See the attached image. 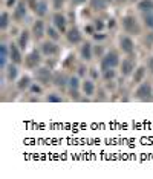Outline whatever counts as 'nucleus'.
<instances>
[{
	"label": "nucleus",
	"mask_w": 153,
	"mask_h": 179,
	"mask_svg": "<svg viewBox=\"0 0 153 179\" xmlns=\"http://www.w3.org/2000/svg\"><path fill=\"white\" fill-rule=\"evenodd\" d=\"M123 26H124V29H126L129 34H139V31H141V28H139L136 18L132 17V16H127V17L123 18Z\"/></svg>",
	"instance_id": "f257e3e1"
},
{
	"label": "nucleus",
	"mask_w": 153,
	"mask_h": 179,
	"mask_svg": "<svg viewBox=\"0 0 153 179\" xmlns=\"http://www.w3.org/2000/svg\"><path fill=\"white\" fill-rule=\"evenodd\" d=\"M118 63H119L118 55L115 54V52H109V54H106V57L103 58V69H110V68H115Z\"/></svg>",
	"instance_id": "f03ea898"
},
{
	"label": "nucleus",
	"mask_w": 153,
	"mask_h": 179,
	"mask_svg": "<svg viewBox=\"0 0 153 179\" xmlns=\"http://www.w3.org/2000/svg\"><path fill=\"white\" fill-rule=\"evenodd\" d=\"M150 95H152V87L149 84H142V86H139V89L136 90V97L141 98V100H149Z\"/></svg>",
	"instance_id": "7ed1b4c3"
},
{
	"label": "nucleus",
	"mask_w": 153,
	"mask_h": 179,
	"mask_svg": "<svg viewBox=\"0 0 153 179\" xmlns=\"http://www.w3.org/2000/svg\"><path fill=\"white\" fill-rule=\"evenodd\" d=\"M49 78H51V71H49L48 68H43V69H40V71L37 72V80L41 81L43 84H48V83H49Z\"/></svg>",
	"instance_id": "20e7f679"
},
{
	"label": "nucleus",
	"mask_w": 153,
	"mask_h": 179,
	"mask_svg": "<svg viewBox=\"0 0 153 179\" xmlns=\"http://www.w3.org/2000/svg\"><path fill=\"white\" fill-rule=\"evenodd\" d=\"M38 63H40V55H38L37 51H34V52H31V54L28 55V58H26L28 68H37Z\"/></svg>",
	"instance_id": "39448f33"
},
{
	"label": "nucleus",
	"mask_w": 153,
	"mask_h": 179,
	"mask_svg": "<svg viewBox=\"0 0 153 179\" xmlns=\"http://www.w3.org/2000/svg\"><path fill=\"white\" fill-rule=\"evenodd\" d=\"M121 48H123L124 52L132 54V52H133V41H132V38H129V37H123V38H121Z\"/></svg>",
	"instance_id": "423d86ee"
},
{
	"label": "nucleus",
	"mask_w": 153,
	"mask_h": 179,
	"mask_svg": "<svg viewBox=\"0 0 153 179\" xmlns=\"http://www.w3.org/2000/svg\"><path fill=\"white\" fill-rule=\"evenodd\" d=\"M41 49H43V54L44 55H55L58 51V48L54 45V43H49V41H46L43 46H41Z\"/></svg>",
	"instance_id": "0eeeda50"
},
{
	"label": "nucleus",
	"mask_w": 153,
	"mask_h": 179,
	"mask_svg": "<svg viewBox=\"0 0 153 179\" xmlns=\"http://www.w3.org/2000/svg\"><path fill=\"white\" fill-rule=\"evenodd\" d=\"M54 23H55V26L58 28V31H61V32L66 31V18L63 17L61 14H55L54 16Z\"/></svg>",
	"instance_id": "6e6552de"
},
{
	"label": "nucleus",
	"mask_w": 153,
	"mask_h": 179,
	"mask_svg": "<svg viewBox=\"0 0 153 179\" xmlns=\"http://www.w3.org/2000/svg\"><path fill=\"white\" fill-rule=\"evenodd\" d=\"M67 40H69L71 43H80V41H81V34H80V31H78L76 28H72V29L67 32Z\"/></svg>",
	"instance_id": "1a4fd4ad"
},
{
	"label": "nucleus",
	"mask_w": 153,
	"mask_h": 179,
	"mask_svg": "<svg viewBox=\"0 0 153 179\" xmlns=\"http://www.w3.org/2000/svg\"><path fill=\"white\" fill-rule=\"evenodd\" d=\"M32 32H34V35L35 38H41L43 34H44V26H43V21H35L34 23V26H32Z\"/></svg>",
	"instance_id": "9d476101"
},
{
	"label": "nucleus",
	"mask_w": 153,
	"mask_h": 179,
	"mask_svg": "<svg viewBox=\"0 0 153 179\" xmlns=\"http://www.w3.org/2000/svg\"><path fill=\"white\" fill-rule=\"evenodd\" d=\"M138 9L142 12H152L153 11V0H141L138 5Z\"/></svg>",
	"instance_id": "9b49d317"
},
{
	"label": "nucleus",
	"mask_w": 153,
	"mask_h": 179,
	"mask_svg": "<svg viewBox=\"0 0 153 179\" xmlns=\"http://www.w3.org/2000/svg\"><path fill=\"white\" fill-rule=\"evenodd\" d=\"M9 55H11V60H12L14 63H20V61H21V55H20L19 48H17L16 45H11V48H9Z\"/></svg>",
	"instance_id": "f8f14e48"
},
{
	"label": "nucleus",
	"mask_w": 153,
	"mask_h": 179,
	"mask_svg": "<svg viewBox=\"0 0 153 179\" xmlns=\"http://www.w3.org/2000/svg\"><path fill=\"white\" fill-rule=\"evenodd\" d=\"M133 63L130 61V60H124L123 61V64H121V72L124 73V75H130L132 71H133Z\"/></svg>",
	"instance_id": "ddd939ff"
},
{
	"label": "nucleus",
	"mask_w": 153,
	"mask_h": 179,
	"mask_svg": "<svg viewBox=\"0 0 153 179\" xmlns=\"http://www.w3.org/2000/svg\"><path fill=\"white\" fill-rule=\"evenodd\" d=\"M0 51H2L0 66H2V69H5V68H6V60H8V48H6L5 45H2V46H0Z\"/></svg>",
	"instance_id": "4468645a"
},
{
	"label": "nucleus",
	"mask_w": 153,
	"mask_h": 179,
	"mask_svg": "<svg viewBox=\"0 0 153 179\" xmlns=\"http://www.w3.org/2000/svg\"><path fill=\"white\" fill-rule=\"evenodd\" d=\"M81 54H83V58H86V60H90V58H92V46H90V43H86V45L83 46Z\"/></svg>",
	"instance_id": "2eb2a0df"
},
{
	"label": "nucleus",
	"mask_w": 153,
	"mask_h": 179,
	"mask_svg": "<svg viewBox=\"0 0 153 179\" xmlns=\"http://www.w3.org/2000/svg\"><path fill=\"white\" fill-rule=\"evenodd\" d=\"M25 16H26V8H25V5H23V3H19V6H17V9H16L14 17L17 18V20H21Z\"/></svg>",
	"instance_id": "dca6fc26"
},
{
	"label": "nucleus",
	"mask_w": 153,
	"mask_h": 179,
	"mask_svg": "<svg viewBox=\"0 0 153 179\" xmlns=\"http://www.w3.org/2000/svg\"><path fill=\"white\" fill-rule=\"evenodd\" d=\"M46 9H48V5H46V2H38L37 5H35V12H37L38 16H44L46 14Z\"/></svg>",
	"instance_id": "f3484780"
},
{
	"label": "nucleus",
	"mask_w": 153,
	"mask_h": 179,
	"mask_svg": "<svg viewBox=\"0 0 153 179\" xmlns=\"http://www.w3.org/2000/svg\"><path fill=\"white\" fill-rule=\"evenodd\" d=\"M83 90H84V93H86V95H92V93H94V90H95L94 83H92V81H84V83H83Z\"/></svg>",
	"instance_id": "a211bd4d"
},
{
	"label": "nucleus",
	"mask_w": 153,
	"mask_h": 179,
	"mask_svg": "<svg viewBox=\"0 0 153 179\" xmlns=\"http://www.w3.org/2000/svg\"><path fill=\"white\" fill-rule=\"evenodd\" d=\"M54 83H55V86H58V87H64L66 86V77L61 75V73H57L55 78H54Z\"/></svg>",
	"instance_id": "6ab92c4d"
},
{
	"label": "nucleus",
	"mask_w": 153,
	"mask_h": 179,
	"mask_svg": "<svg viewBox=\"0 0 153 179\" xmlns=\"http://www.w3.org/2000/svg\"><path fill=\"white\" fill-rule=\"evenodd\" d=\"M69 84H71V90H72V95H76V89H78V86H80V81H78V78L72 77V78L69 80Z\"/></svg>",
	"instance_id": "aec40b11"
},
{
	"label": "nucleus",
	"mask_w": 153,
	"mask_h": 179,
	"mask_svg": "<svg viewBox=\"0 0 153 179\" xmlns=\"http://www.w3.org/2000/svg\"><path fill=\"white\" fill-rule=\"evenodd\" d=\"M92 6H94V9H104L107 6V2L106 0H92Z\"/></svg>",
	"instance_id": "412c9836"
},
{
	"label": "nucleus",
	"mask_w": 153,
	"mask_h": 179,
	"mask_svg": "<svg viewBox=\"0 0 153 179\" xmlns=\"http://www.w3.org/2000/svg\"><path fill=\"white\" fill-rule=\"evenodd\" d=\"M8 20H9V16H8L6 12H3V14L0 16V28H2V29H5V28L8 26V23H9Z\"/></svg>",
	"instance_id": "4be33fe9"
},
{
	"label": "nucleus",
	"mask_w": 153,
	"mask_h": 179,
	"mask_svg": "<svg viewBox=\"0 0 153 179\" xmlns=\"http://www.w3.org/2000/svg\"><path fill=\"white\" fill-rule=\"evenodd\" d=\"M26 43H28V32L23 31L21 35H20V40H19V46L20 48H26Z\"/></svg>",
	"instance_id": "5701e85b"
},
{
	"label": "nucleus",
	"mask_w": 153,
	"mask_h": 179,
	"mask_svg": "<svg viewBox=\"0 0 153 179\" xmlns=\"http://www.w3.org/2000/svg\"><path fill=\"white\" fill-rule=\"evenodd\" d=\"M144 73H146V69H144V68H139V69L136 71V73H135V83H139V81L142 80Z\"/></svg>",
	"instance_id": "b1692460"
},
{
	"label": "nucleus",
	"mask_w": 153,
	"mask_h": 179,
	"mask_svg": "<svg viewBox=\"0 0 153 179\" xmlns=\"http://www.w3.org/2000/svg\"><path fill=\"white\" fill-rule=\"evenodd\" d=\"M29 86V78L28 77H23V78H20L19 81V89H25V87H28Z\"/></svg>",
	"instance_id": "393cba45"
},
{
	"label": "nucleus",
	"mask_w": 153,
	"mask_h": 179,
	"mask_svg": "<svg viewBox=\"0 0 153 179\" xmlns=\"http://www.w3.org/2000/svg\"><path fill=\"white\" fill-rule=\"evenodd\" d=\"M16 77H17V69H16L14 66H9V68H8V78H9V80H14Z\"/></svg>",
	"instance_id": "a878e982"
},
{
	"label": "nucleus",
	"mask_w": 153,
	"mask_h": 179,
	"mask_svg": "<svg viewBox=\"0 0 153 179\" xmlns=\"http://www.w3.org/2000/svg\"><path fill=\"white\" fill-rule=\"evenodd\" d=\"M114 77H115L114 68H110V69H104V78H106V80H112Z\"/></svg>",
	"instance_id": "bb28decb"
},
{
	"label": "nucleus",
	"mask_w": 153,
	"mask_h": 179,
	"mask_svg": "<svg viewBox=\"0 0 153 179\" xmlns=\"http://www.w3.org/2000/svg\"><path fill=\"white\" fill-rule=\"evenodd\" d=\"M144 21H146V25H147L149 28H152L153 29V14H146Z\"/></svg>",
	"instance_id": "cd10ccee"
},
{
	"label": "nucleus",
	"mask_w": 153,
	"mask_h": 179,
	"mask_svg": "<svg viewBox=\"0 0 153 179\" xmlns=\"http://www.w3.org/2000/svg\"><path fill=\"white\" fill-rule=\"evenodd\" d=\"M48 34H49V37H51V38H54V40H57V38H58L57 31H55L54 28H49V29H48Z\"/></svg>",
	"instance_id": "c85d7f7f"
},
{
	"label": "nucleus",
	"mask_w": 153,
	"mask_h": 179,
	"mask_svg": "<svg viewBox=\"0 0 153 179\" xmlns=\"http://www.w3.org/2000/svg\"><path fill=\"white\" fill-rule=\"evenodd\" d=\"M48 101H51V103H58V101H61L58 97H55V95H49L48 97Z\"/></svg>",
	"instance_id": "c756f323"
},
{
	"label": "nucleus",
	"mask_w": 153,
	"mask_h": 179,
	"mask_svg": "<svg viewBox=\"0 0 153 179\" xmlns=\"http://www.w3.org/2000/svg\"><path fill=\"white\" fill-rule=\"evenodd\" d=\"M63 2H64V0H54V6H55V8L58 9V8L63 5Z\"/></svg>",
	"instance_id": "7c9ffc66"
},
{
	"label": "nucleus",
	"mask_w": 153,
	"mask_h": 179,
	"mask_svg": "<svg viewBox=\"0 0 153 179\" xmlns=\"http://www.w3.org/2000/svg\"><path fill=\"white\" fill-rule=\"evenodd\" d=\"M40 90H41V89H40L38 86H32V92H37V93H38Z\"/></svg>",
	"instance_id": "2f4dec72"
},
{
	"label": "nucleus",
	"mask_w": 153,
	"mask_h": 179,
	"mask_svg": "<svg viewBox=\"0 0 153 179\" xmlns=\"http://www.w3.org/2000/svg\"><path fill=\"white\" fill-rule=\"evenodd\" d=\"M95 26L98 28V29H101V28H103V23H101V21H96V23H95Z\"/></svg>",
	"instance_id": "473e14b6"
},
{
	"label": "nucleus",
	"mask_w": 153,
	"mask_h": 179,
	"mask_svg": "<svg viewBox=\"0 0 153 179\" xmlns=\"http://www.w3.org/2000/svg\"><path fill=\"white\" fill-rule=\"evenodd\" d=\"M14 2H16V0H8V5H9V6H11V5H12V3H14Z\"/></svg>",
	"instance_id": "72a5a7b5"
},
{
	"label": "nucleus",
	"mask_w": 153,
	"mask_h": 179,
	"mask_svg": "<svg viewBox=\"0 0 153 179\" xmlns=\"http://www.w3.org/2000/svg\"><path fill=\"white\" fill-rule=\"evenodd\" d=\"M74 3H81V2H84V0H72Z\"/></svg>",
	"instance_id": "f704fd0d"
},
{
	"label": "nucleus",
	"mask_w": 153,
	"mask_h": 179,
	"mask_svg": "<svg viewBox=\"0 0 153 179\" xmlns=\"http://www.w3.org/2000/svg\"><path fill=\"white\" fill-rule=\"evenodd\" d=\"M116 2H118V3H124L126 0H116Z\"/></svg>",
	"instance_id": "c9c22d12"
},
{
	"label": "nucleus",
	"mask_w": 153,
	"mask_h": 179,
	"mask_svg": "<svg viewBox=\"0 0 153 179\" xmlns=\"http://www.w3.org/2000/svg\"><path fill=\"white\" fill-rule=\"evenodd\" d=\"M133 2H135V0H133Z\"/></svg>",
	"instance_id": "e433bc0d"
}]
</instances>
